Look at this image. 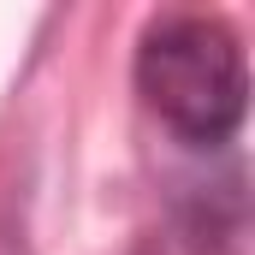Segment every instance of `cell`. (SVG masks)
I'll return each instance as SVG.
<instances>
[{
    "label": "cell",
    "instance_id": "cell-1",
    "mask_svg": "<svg viewBox=\"0 0 255 255\" xmlns=\"http://www.w3.org/2000/svg\"><path fill=\"white\" fill-rule=\"evenodd\" d=\"M136 95L190 148L232 142L250 113V65L238 36L208 12H160L136 42Z\"/></svg>",
    "mask_w": 255,
    "mask_h": 255
}]
</instances>
